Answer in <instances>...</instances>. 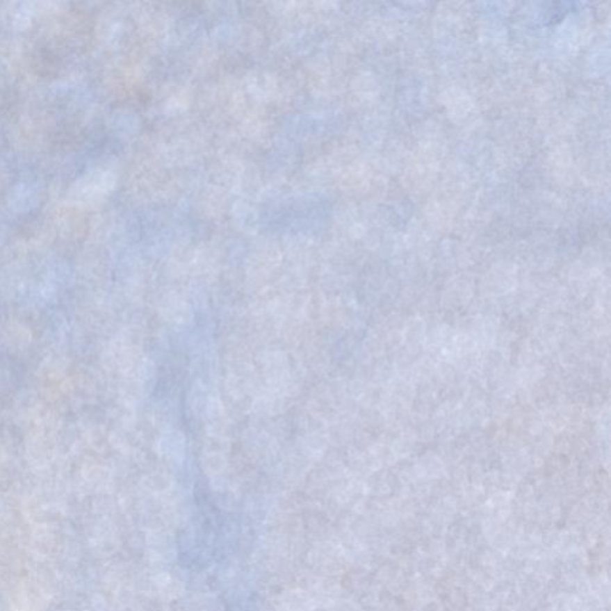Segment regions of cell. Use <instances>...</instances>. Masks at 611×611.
<instances>
[{
  "label": "cell",
  "mask_w": 611,
  "mask_h": 611,
  "mask_svg": "<svg viewBox=\"0 0 611 611\" xmlns=\"http://www.w3.org/2000/svg\"><path fill=\"white\" fill-rule=\"evenodd\" d=\"M161 446L165 455L169 456L171 459H183V456H184V439L181 434H178L176 431L170 432L165 436L164 439H161Z\"/></svg>",
  "instance_id": "6da1fadb"
}]
</instances>
